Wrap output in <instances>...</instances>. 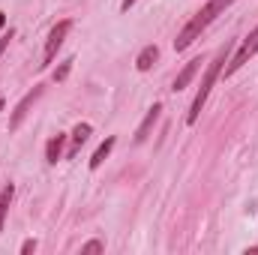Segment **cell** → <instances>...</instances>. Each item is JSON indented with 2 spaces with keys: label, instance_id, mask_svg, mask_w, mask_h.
<instances>
[{
  "label": "cell",
  "instance_id": "obj_1",
  "mask_svg": "<svg viewBox=\"0 0 258 255\" xmlns=\"http://www.w3.org/2000/svg\"><path fill=\"white\" fill-rule=\"evenodd\" d=\"M231 3H234V0H207V6H201L192 18L186 21V27L177 33V39H174V48H177V51H186L195 39L201 36V30H207V27L216 21V15H222V12H225Z\"/></svg>",
  "mask_w": 258,
  "mask_h": 255
},
{
  "label": "cell",
  "instance_id": "obj_2",
  "mask_svg": "<svg viewBox=\"0 0 258 255\" xmlns=\"http://www.w3.org/2000/svg\"><path fill=\"white\" fill-rule=\"evenodd\" d=\"M228 54H231V45L225 42L219 51H216V57L207 63L204 69V78H201V84H198V93H195L192 105H189V114H186V123H195L198 120V114H201V108H204V102H207V96H210V87H213V81L219 78V72H222V66L228 63Z\"/></svg>",
  "mask_w": 258,
  "mask_h": 255
},
{
  "label": "cell",
  "instance_id": "obj_3",
  "mask_svg": "<svg viewBox=\"0 0 258 255\" xmlns=\"http://www.w3.org/2000/svg\"><path fill=\"white\" fill-rule=\"evenodd\" d=\"M69 30H72V21H60V24H54V27H51L48 39H45V51H42V63H39V66L54 63V57H57L60 45H63L66 36H69Z\"/></svg>",
  "mask_w": 258,
  "mask_h": 255
},
{
  "label": "cell",
  "instance_id": "obj_4",
  "mask_svg": "<svg viewBox=\"0 0 258 255\" xmlns=\"http://www.w3.org/2000/svg\"><path fill=\"white\" fill-rule=\"evenodd\" d=\"M255 54H258V27L252 30V33H249V36H246V39H243V42H240L237 54L231 57V63L225 66V75H234L240 66L249 63V57H255Z\"/></svg>",
  "mask_w": 258,
  "mask_h": 255
},
{
  "label": "cell",
  "instance_id": "obj_5",
  "mask_svg": "<svg viewBox=\"0 0 258 255\" xmlns=\"http://www.w3.org/2000/svg\"><path fill=\"white\" fill-rule=\"evenodd\" d=\"M39 93H42V87H33L21 102H18V108H15V114H12V120H9V129H18L21 126V120H24V114H27V108L33 105V99H39Z\"/></svg>",
  "mask_w": 258,
  "mask_h": 255
},
{
  "label": "cell",
  "instance_id": "obj_6",
  "mask_svg": "<svg viewBox=\"0 0 258 255\" xmlns=\"http://www.w3.org/2000/svg\"><path fill=\"white\" fill-rule=\"evenodd\" d=\"M198 69H201V57H195V60H189V63L183 66V72H180V75L174 78L171 90H177V93H180V90H183V87H186V84H189V81L195 78V72H198Z\"/></svg>",
  "mask_w": 258,
  "mask_h": 255
},
{
  "label": "cell",
  "instance_id": "obj_7",
  "mask_svg": "<svg viewBox=\"0 0 258 255\" xmlns=\"http://www.w3.org/2000/svg\"><path fill=\"white\" fill-rule=\"evenodd\" d=\"M159 111H162V105H153L150 111H147V117H144V123L138 126L135 132V144H141V141H147V135H150V129L156 126V120H159Z\"/></svg>",
  "mask_w": 258,
  "mask_h": 255
},
{
  "label": "cell",
  "instance_id": "obj_8",
  "mask_svg": "<svg viewBox=\"0 0 258 255\" xmlns=\"http://www.w3.org/2000/svg\"><path fill=\"white\" fill-rule=\"evenodd\" d=\"M63 141H66V135H60V132H57V135L48 141V147H45V159H48L51 165L60 159V153H63Z\"/></svg>",
  "mask_w": 258,
  "mask_h": 255
},
{
  "label": "cell",
  "instance_id": "obj_9",
  "mask_svg": "<svg viewBox=\"0 0 258 255\" xmlns=\"http://www.w3.org/2000/svg\"><path fill=\"white\" fill-rule=\"evenodd\" d=\"M156 57H159V48H156V45H147V48H144V51L138 54V60H135V66H138L141 72H147L150 66L156 63Z\"/></svg>",
  "mask_w": 258,
  "mask_h": 255
},
{
  "label": "cell",
  "instance_id": "obj_10",
  "mask_svg": "<svg viewBox=\"0 0 258 255\" xmlns=\"http://www.w3.org/2000/svg\"><path fill=\"white\" fill-rule=\"evenodd\" d=\"M111 147H114V138H105L99 147H96V153H93V159H90V168H99L105 159H108V153H111Z\"/></svg>",
  "mask_w": 258,
  "mask_h": 255
},
{
  "label": "cell",
  "instance_id": "obj_11",
  "mask_svg": "<svg viewBox=\"0 0 258 255\" xmlns=\"http://www.w3.org/2000/svg\"><path fill=\"white\" fill-rule=\"evenodd\" d=\"M12 195H15V189H12V186H3V189H0V228H3V219H6V210H9Z\"/></svg>",
  "mask_w": 258,
  "mask_h": 255
},
{
  "label": "cell",
  "instance_id": "obj_12",
  "mask_svg": "<svg viewBox=\"0 0 258 255\" xmlns=\"http://www.w3.org/2000/svg\"><path fill=\"white\" fill-rule=\"evenodd\" d=\"M87 138H90V126H87V123H78V126L72 129V141H75V147H81Z\"/></svg>",
  "mask_w": 258,
  "mask_h": 255
},
{
  "label": "cell",
  "instance_id": "obj_13",
  "mask_svg": "<svg viewBox=\"0 0 258 255\" xmlns=\"http://www.w3.org/2000/svg\"><path fill=\"white\" fill-rule=\"evenodd\" d=\"M72 63H75V60H63V63L57 66V69H54V81H63L66 75H69V69H72Z\"/></svg>",
  "mask_w": 258,
  "mask_h": 255
},
{
  "label": "cell",
  "instance_id": "obj_14",
  "mask_svg": "<svg viewBox=\"0 0 258 255\" xmlns=\"http://www.w3.org/2000/svg\"><path fill=\"white\" fill-rule=\"evenodd\" d=\"M102 249H105V246H102L99 240H90V243H84V246H81V252H102Z\"/></svg>",
  "mask_w": 258,
  "mask_h": 255
},
{
  "label": "cell",
  "instance_id": "obj_15",
  "mask_svg": "<svg viewBox=\"0 0 258 255\" xmlns=\"http://www.w3.org/2000/svg\"><path fill=\"white\" fill-rule=\"evenodd\" d=\"M33 249H36V240H24V243H21V252L24 255H30Z\"/></svg>",
  "mask_w": 258,
  "mask_h": 255
},
{
  "label": "cell",
  "instance_id": "obj_16",
  "mask_svg": "<svg viewBox=\"0 0 258 255\" xmlns=\"http://www.w3.org/2000/svg\"><path fill=\"white\" fill-rule=\"evenodd\" d=\"M6 45H9V36H3V39H0V54H3V48H6Z\"/></svg>",
  "mask_w": 258,
  "mask_h": 255
},
{
  "label": "cell",
  "instance_id": "obj_17",
  "mask_svg": "<svg viewBox=\"0 0 258 255\" xmlns=\"http://www.w3.org/2000/svg\"><path fill=\"white\" fill-rule=\"evenodd\" d=\"M132 3H135V0H123V3H120V9H129Z\"/></svg>",
  "mask_w": 258,
  "mask_h": 255
},
{
  "label": "cell",
  "instance_id": "obj_18",
  "mask_svg": "<svg viewBox=\"0 0 258 255\" xmlns=\"http://www.w3.org/2000/svg\"><path fill=\"white\" fill-rule=\"evenodd\" d=\"M3 21H6V18H3V12H0V27H3Z\"/></svg>",
  "mask_w": 258,
  "mask_h": 255
},
{
  "label": "cell",
  "instance_id": "obj_19",
  "mask_svg": "<svg viewBox=\"0 0 258 255\" xmlns=\"http://www.w3.org/2000/svg\"><path fill=\"white\" fill-rule=\"evenodd\" d=\"M0 108H3V99H0Z\"/></svg>",
  "mask_w": 258,
  "mask_h": 255
}]
</instances>
